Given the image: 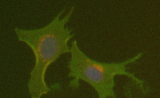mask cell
Listing matches in <instances>:
<instances>
[{"mask_svg": "<svg viewBox=\"0 0 160 98\" xmlns=\"http://www.w3.org/2000/svg\"><path fill=\"white\" fill-rule=\"evenodd\" d=\"M74 10L72 6L66 15L62 9L49 23L41 28L32 29L14 28L18 39L23 42L32 50L35 64L30 72L27 87L30 98H41L52 89L45 81L48 67L62 54L70 53L68 42L75 34L66 27Z\"/></svg>", "mask_w": 160, "mask_h": 98, "instance_id": "obj_1", "label": "cell"}, {"mask_svg": "<svg viewBox=\"0 0 160 98\" xmlns=\"http://www.w3.org/2000/svg\"><path fill=\"white\" fill-rule=\"evenodd\" d=\"M70 53L68 76L73 78L68 85L72 89H78L79 80H82L95 89L98 98H116L114 90V77L116 76L127 77L136 82L139 88L144 89V81L137 77L135 73L128 71L127 67L142 58L143 52L121 62L103 63L88 57L80 49L77 41L74 40L71 43Z\"/></svg>", "mask_w": 160, "mask_h": 98, "instance_id": "obj_2", "label": "cell"}]
</instances>
